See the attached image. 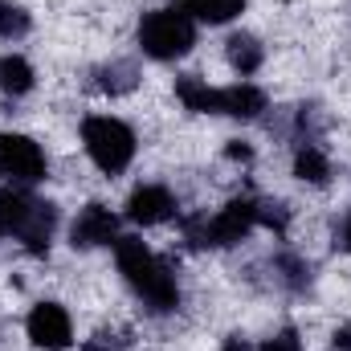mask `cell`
<instances>
[{
	"label": "cell",
	"mask_w": 351,
	"mask_h": 351,
	"mask_svg": "<svg viewBox=\"0 0 351 351\" xmlns=\"http://www.w3.org/2000/svg\"><path fill=\"white\" fill-rule=\"evenodd\" d=\"M176 4H180L184 16H196V21H208V25H225L245 8V0H176Z\"/></svg>",
	"instance_id": "obj_12"
},
{
	"label": "cell",
	"mask_w": 351,
	"mask_h": 351,
	"mask_svg": "<svg viewBox=\"0 0 351 351\" xmlns=\"http://www.w3.org/2000/svg\"><path fill=\"white\" fill-rule=\"evenodd\" d=\"M176 98H180L188 110H196V114H221V90H213L208 82H200L196 74H184V78L176 82Z\"/></svg>",
	"instance_id": "obj_10"
},
{
	"label": "cell",
	"mask_w": 351,
	"mask_h": 351,
	"mask_svg": "<svg viewBox=\"0 0 351 351\" xmlns=\"http://www.w3.org/2000/svg\"><path fill=\"white\" fill-rule=\"evenodd\" d=\"M82 143H86L90 160H94L106 176L123 172V168L131 164V156H135V135H131V127L119 123V119H110V114H94V119L82 123Z\"/></svg>",
	"instance_id": "obj_3"
},
{
	"label": "cell",
	"mask_w": 351,
	"mask_h": 351,
	"mask_svg": "<svg viewBox=\"0 0 351 351\" xmlns=\"http://www.w3.org/2000/svg\"><path fill=\"white\" fill-rule=\"evenodd\" d=\"M53 225H58V208L45 204V200H33L29 213H25V225H21V241L29 254H45L49 237H53Z\"/></svg>",
	"instance_id": "obj_9"
},
{
	"label": "cell",
	"mask_w": 351,
	"mask_h": 351,
	"mask_svg": "<svg viewBox=\"0 0 351 351\" xmlns=\"http://www.w3.org/2000/svg\"><path fill=\"white\" fill-rule=\"evenodd\" d=\"M331 343H335V351H351V323L335 331V339H331Z\"/></svg>",
	"instance_id": "obj_19"
},
{
	"label": "cell",
	"mask_w": 351,
	"mask_h": 351,
	"mask_svg": "<svg viewBox=\"0 0 351 351\" xmlns=\"http://www.w3.org/2000/svg\"><path fill=\"white\" fill-rule=\"evenodd\" d=\"M0 90L4 94H29L33 90V66L16 53H4L0 58Z\"/></svg>",
	"instance_id": "obj_13"
},
{
	"label": "cell",
	"mask_w": 351,
	"mask_h": 351,
	"mask_svg": "<svg viewBox=\"0 0 351 351\" xmlns=\"http://www.w3.org/2000/svg\"><path fill=\"white\" fill-rule=\"evenodd\" d=\"M114 258H119V269H123V278H127V286L135 294H143L156 311H172L176 298H180L172 274L139 237H119L114 241Z\"/></svg>",
	"instance_id": "obj_1"
},
{
	"label": "cell",
	"mask_w": 351,
	"mask_h": 351,
	"mask_svg": "<svg viewBox=\"0 0 351 351\" xmlns=\"http://www.w3.org/2000/svg\"><path fill=\"white\" fill-rule=\"evenodd\" d=\"M29 204H33V200H25V196H21V192H12V188H4V192H0V237L21 233Z\"/></svg>",
	"instance_id": "obj_14"
},
{
	"label": "cell",
	"mask_w": 351,
	"mask_h": 351,
	"mask_svg": "<svg viewBox=\"0 0 351 351\" xmlns=\"http://www.w3.org/2000/svg\"><path fill=\"white\" fill-rule=\"evenodd\" d=\"M29 33V12L12 0H0V37H25Z\"/></svg>",
	"instance_id": "obj_17"
},
{
	"label": "cell",
	"mask_w": 351,
	"mask_h": 351,
	"mask_svg": "<svg viewBox=\"0 0 351 351\" xmlns=\"http://www.w3.org/2000/svg\"><path fill=\"white\" fill-rule=\"evenodd\" d=\"M262 351H302V343H298V335H294V331H282V335L265 339Z\"/></svg>",
	"instance_id": "obj_18"
},
{
	"label": "cell",
	"mask_w": 351,
	"mask_h": 351,
	"mask_svg": "<svg viewBox=\"0 0 351 351\" xmlns=\"http://www.w3.org/2000/svg\"><path fill=\"white\" fill-rule=\"evenodd\" d=\"M225 351H245V348H241V343H237V339H233V343H229V348H225Z\"/></svg>",
	"instance_id": "obj_21"
},
{
	"label": "cell",
	"mask_w": 351,
	"mask_h": 351,
	"mask_svg": "<svg viewBox=\"0 0 351 351\" xmlns=\"http://www.w3.org/2000/svg\"><path fill=\"white\" fill-rule=\"evenodd\" d=\"M172 213H176L172 192L160 188V184H143V188H135L131 200H127V217H131L135 225H164Z\"/></svg>",
	"instance_id": "obj_8"
},
{
	"label": "cell",
	"mask_w": 351,
	"mask_h": 351,
	"mask_svg": "<svg viewBox=\"0 0 351 351\" xmlns=\"http://www.w3.org/2000/svg\"><path fill=\"white\" fill-rule=\"evenodd\" d=\"M229 62H233V70L254 74V70L262 66V45H258L250 33H237V37H229Z\"/></svg>",
	"instance_id": "obj_15"
},
{
	"label": "cell",
	"mask_w": 351,
	"mask_h": 351,
	"mask_svg": "<svg viewBox=\"0 0 351 351\" xmlns=\"http://www.w3.org/2000/svg\"><path fill=\"white\" fill-rule=\"evenodd\" d=\"M294 176L306 180V184H327V160H323V152L319 147H302L294 156Z\"/></svg>",
	"instance_id": "obj_16"
},
{
	"label": "cell",
	"mask_w": 351,
	"mask_h": 351,
	"mask_svg": "<svg viewBox=\"0 0 351 351\" xmlns=\"http://www.w3.org/2000/svg\"><path fill=\"white\" fill-rule=\"evenodd\" d=\"M0 176L8 180H41L45 176V156L29 135H0Z\"/></svg>",
	"instance_id": "obj_4"
},
{
	"label": "cell",
	"mask_w": 351,
	"mask_h": 351,
	"mask_svg": "<svg viewBox=\"0 0 351 351\" xmlns=\"http://www.w3.org/2000/svg\"><path fill=\"white\" fill-rule=\"evenodd\" d=\"M343 241H348V250H351V217H348V229H343Z\"/></svg>",
	"instance_id": "obj_20"
},
{
	"label": "cell",
	"mask_w": 351,
	"mask_h": 351,
	"mask_svg": "<svg viewBox=\"0 0 351 351\" xmlns=\"http://www.w3.org/2000/svg\"><path fill=\"white\" fill-rule=\"evenodd\" d=\"M70 237H74V245H82V250H90V245H110V241H119V221H114L110 208L86 204V208L78 213Z\"/></svg>",
	"instance_id": "obj_7"
},
{
	"label": "cell",
	"mask_w": 351,
	"mask_h": 351,
	"mask_svg": "<svg viewBox=\"0 0 351 351\" xmlns=\"http://www.w3.org/2000/svg\"><path fill=\"white\" fill-rule=\"evenodd\" d=\"M254 221H258V204L233 200V204H225V208L204 225V233H200L196 245H233V241H241V237L254 229Z\"/></svg>",
	"instance_id": "obj_5"
},
{
	"label": "cell",
	"mask_w": 351,
	"mask_h": 351,
	"mask_svg": "<svg viewBox=\"0 0 351 351\" xmlns=\"http://www.w3.org/2000/svg\"><path fill=\"white\" fill-rule=\"evenodd\" d=\"M25 327H29V339L45 351H62V348H70V339H74L70 315H66L58 302H37Z\"/></svg>",
	"instance_id": "obj_6"
},
{
	"label": "cell",
	"mask_w": 351,
	"mask_h": 351,
	"mask_svg": "<svg viewBox=\"0 0 351 351\" xmlns=\"http://www.w3.org/2000/svg\"><path fill=\"white\" fill-rule=\"evenodd\" d=\"M139 45L147 58L156 62H172L184 58L192 45H196V29H192V16L176 12V8H160V12H147L139 21Z\"/></svg>",
	"instance_id": "obj_2"
},
{
	"label": "cell",
	"mask_w": 351,
	"mask_h": 351,
	"mask_svg": "<svg viewBox=\"0 0 351 351\" xmlns=\"http://www.w3.org/2000/svg\"><path fill=\"white\" fill-rule=\"evenodd\" d=\"M265 110V94L250 82H237V86L221 90V114H233V119H254Z\"/></svg>",
	"instance_id": "obj_11"
}]
</instances>
